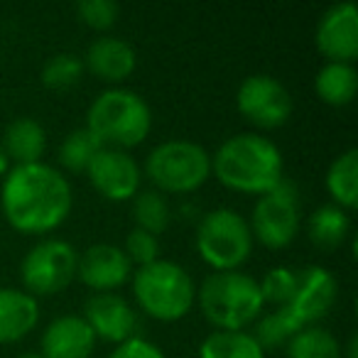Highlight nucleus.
Returning a JSON list of instances; mask_svg holds the SVG:
<instances>
[{
    "mask_svg": "<svg viewBox=\"0 0 358 358\" xmlns=\"http://www.w3.org/2000/svg\"><path fill=\"white\" fill-rule=\"evenodd\" d=\"M108 358H164V353L152 341H145V338L138 336V338H130V341L118 343V348Z\"/></svg>",
    "mask_w": 358,
    "mask_h": 358,
    "instance_id": "obj_32",
    "label": "nucleus"
},
{
    "mask_svg": "<svg viewBox=\"0 0 358 358\" xmlns=\"http://www.w3.org/2000/svg\"><path fill=\"white\" fill-rule=\"evenodd\" d=\"M76 15L94 30H108L115 25L120 15V6L115 0H79L76 3Z\"/></svg>",
    "mask_w": 358,
    "mask_h": 358,
    "instance_id": "obj_30",
    "label": "nucleus"
},
{
    "mask_svg": "<svg viewBox=\"0 0 358 358\" xmlns=\"http://www.w3.org/2000/svg\"><path fill=\"white\" fill-rule=\"evenodd\" d=\"M346 358H356V336L348 338V346H346Z\"/></svg>",
    "mask_w": 358,
    "mask_h": 358,
    "instance_id": "obj_34",
    "label": "nucleus"
},
{
    "mask_svg": "<svg viewBox=\"0 0 358 358\" xmlns=\"http://www.w3.org/2000/svg\"><path fill=\"white\" fill-rule=\"evenodd\" d=\"M81 74H84V59L71 52H62L50 57L42 66V84L50 89H71L79 84Z\"/></svg>",
    "mask_w": 358,
    "mask_h": 358,
    "instance_id": "obj_28",
    "label": "nucleus"
},
{
    "mask_svg": "<svg viewBox=\"0 0 358 358\" xmlns=\"http://www.w3.org/2000/svg\"><path fill=\"white\" fill-rule=\"evenodd\" d=\"M238 110L258 128H280L292 115V96L270 74H253L238 86Z\"/></svg>",
    "mask_w": 358,
    "mask_h": 358,
    "instance_id": "obj_10",
    "label": "nucleus"
},
{
    "mask_svg": "<svg viewBox=\"0 0 358 358\" xmlns=\"http://www.w3.org/2000/svg\"><path fill=\"white\" fill-rule=\"evenodd\" d=\"M201 358H265L263 348L258 346L250 334L245 331H219L201 341L199 346Z\"/></svg>",
    "mask_w": 358,
    "mask_h": 358,
    "instance_id": "obj_23",
    "label": "nucleus"
},
{
    "mask_svg": "<svg viewBox=\"0 0 358 358\" xmlns=\"http://www.w3.org/2000/svg\"><path fill=\"white\" fill-rule=\"evenodd\" d=\"M125 255L130 263H138V268L150 265L155 260H159V241L157 236L148 234V231L133 229L125 238Z\"/></svg>",
    "mask_w": 358,
    "mask_h": 358,
    "instance_id": "obj_31",
    "label": "nucleus"
},
{
    "mask_svg": "<svg viewBox=\"0 0 358 358\" xmlns=\"http://www.w3.org/2000/svg\"><path fill=\"white\" fill-rule=\"evenodd\" d=\"M135 62H138L135 50L120 37H99L86 52V66L91 74L108 84L128 79L135 69Z\"/></svg>",
    "mask_w": 358,
    "mask_h": 358,
    "instance_id": "obj_17",
    "label": "nucleus"
},
{
    "mask_svg": "<svg viewBox=\"0 0 358 358\" xmlns=\"http://www.w3.org/2000/svg\"><path fill=\"white\" fill-rule=\"evenodd\" d=\"M287 358H341L336 336L324 327H304L287 341Z\"/></svg>",
    "mask_w": 358,
    "mask_h": 358,
    "instance_id": "obj_24",
    "label": "nucleus"
},
{
    "mask_svg": "<svg viewBox=\"0 0 358 358\" xmlns=\"http://www.w3.org/2000/svg\"><path fill=\"white\" fill-rule=\"evenodd\" d=\"M103 148L94 135L86 128L71 130L64 138V143L59 145V162L64 164L69 172H86V167L91 164V159L96 157V152Z\"/></svg>",
    "mask_w": 358,
    "mask_h": 358,
    "instance_id": "obj_27",
    "label": "nucleus"
},
{
    "mask_svg": "<svg viewBox=\"0 0 358 358\" xmlns=\"http://www.w3.org/2000/svg\"><path fill=\"white\" fill-rule=\"evenodd\" d=\"M196 250L216 273L236 270L250 258L253 250L248 221L238 211L224 206L209 211L196 226Z\"/></svg>",
    "mask_w": 358,
    "mask_h": 358,
    "instance_id": "obj_7",
    "label": "nucleus"
},
{
    "mask_svg": "<svg viewBox=\"0 0 358 358\" xmlns=\"http://www.w3.org/2000/svg\"><path fill=\"white\" fill-rule=\"evenodd\" d=\"M133 294L148 317L177 322L192 309L196 287L182 265L172 260H155L133 273Z\"/></svg>",
    "mask_w": 358,
    "mask_h": 358,
    "instance_id": "obj_5",
    "label": "nucleus"
},
{
    "mask_svg": "<svg viewBox=\"0 0 358 358\" xmlns=\"http://www.w3.org/2000/svg\"><path fill=\"white\" fill-rule=\"evenodd\" d=\"M76 278L96 292H113L133 278V263L123 248L113 243H96L79 255Z\"/></svg>",
    "mask_w": 358,
    "mask_h": 358,
    "instance_id": "obj_15",
    "label": "nucleus"
},
{
    "mask_svg": "<svg viewBox=\"0 0 358 358\" xmlns=\"http://www.w3.org/2000/svg\"><path fill=\"white\" fill-rule=\"evenodd\" d=\"M338 285L336 278L322 265H307V268L297 270V285H294L292 299L285 304L289 317L299 324V327H314L319 319H324L331 312L334 302H336Z\"/></svg>",
    "mask_w": 358,
    "mask_h": 358,
    "instance_id": "obj_11",
    "label": "nucleus"
},
{
    "mask_svg": "<svg viewBox=\"0 0 358 358\" xmlns=\"http://www.w3.org/2000/svg\"><path fill=\"white\" fill-rule=\"evenodd\" d=\"M40 322V304L25 289L0 287V343L20 341Z\"/></svg>",
    "mask_w": 358,
    "mask_h": 358,
    "instance_id": "obj_18",
    "label": "nucleus"
},
{
    "mask_svg": "<svg viewBox=\"0 0 358 358\" xmlns=\"http://www.w3.org/2000/svg\"><path fill=\"white\" fill-rule=\"evenodd\" d=\"M327 189L334 196L336 206L353 209L358 204V150L348 148L341 152L327 172Z\"/></svg>",
    "mask_w": 358,
    "mask_h": 358,
    "instance_id": "obj_21",
    "label": "nucleus"
},
{
    "mask_svg": "<svg viewBox=\"0 0 358 358\" xmlns=\"http://www.w3.org/2000/svg\"><path fill=\"white\" fill-rule=\"evenodd\" d=\"M299 194L297 187L282 179L270 192L260 194L250 216V234L268 248H285L299 231Z\"/></svg>",
    "mask_w": 358,
    "mask_h": 358,
    "instance_id": "obj_8",
    "label": "nucleus"
},
{
    "mask_svg": "<svg viewBox=\"0 0 358 358\" xmlns=\"http://www.w3.org/2000/svg\"><path fill=\"white\" fill-rule=\"evenodd\" d=\"M145 172L159 194H187L209 179L211 155L192 140H164L148 155Z\"/></svg>",
    "mask_w": 358,
    "mask_h": 358,
    "instance_id": "obj_6",
    "label": "nucleus"
},
{
    "mask_svg": "<svg viewBox=\"0 0 358 358\" xmlns=\"http://www.w3.org/2000/svg\"><path fill=\"white\" fill-rule=\"evenodd\" d=\"M96 336L84 317L62 314L52 319L42 334V358H89L94 353Z\"/></svg>",
    "mask_w": 358,
    "mask_h": 358,
    "instance_id": "obj_16",
    "label": "nucleus"
},
{
    "mask_svg": "<svg viewBox=\"0 0 358 358\" xmlns=\"http://www.w3.org/2000/svg\"><path fill=\"white\" fill-rule=\"evenodd\" d=\"M133 219L135 229L159 236L162 231H167L172 211H169L167 199L157 189H145L133 196Z\"/></svg>",
    "mask_w": 358,
    "mask_h": 358,
    "instance_id": "obj_25",
    "label": "nucleus"
},
{
    "mask_svg": "<svg viewBox=\"0 0 358 358\" xmlns=\"http://www.w3.org/2000/svg\"><path fill=\"white\" fill-rule=\"evenodd\" d=\"M317 50L329 62L351 64L358 55V10L351 0L331 6L317 25Z\"/></svg>",
    "mask_w": 358,
    "mask_h": 358,
    "instance_id": "obj_14",
    "label": "nucleus"
},
{
    "mask_svg": "<svg viewBox=\"0 0 358 358\" xmlns=\"http://www.w3.org/2000/svg\"><path fill=\"white\" fill-rule=\"evenodd\" d=\"M84 319L96 338L123 343L138 338L140 319L138 312L115 292H96L84 307Z\"/></svg>",
    "mask_w": 358,
    "mask_h": 358,
    "instance_id": "obj_13",
    "label": "nucleus"
},
{
    "mask_svg": "<svg viewBox=\"0 0 358 358\" xmlns=\"http://www.w3.org/2000/svg\"><path fill=\"white\" fill-rule=\"evenodd\" d=\"M196 297L204 317L219 331H243L245 324L258 319L265 304L258 280L238 270L211 273L201 282Z\"/></svg>",
    "mask_w": 358,
    "mask_h": 358,
    "instance_id": "obj_4",
    "label": "nucleus"
},
{
    "mask_svg": "<svg viewBox=\"0 0 358 358\" xmlns=\"http://www.w3.org/2000/svg\"><path fill=\"white\" fill-rule=\"evenodd\" d=\"M86 174L96 192L110 201L133 199L140 192V179H143L140 164L135 162L133 155L115 148H101L86 167Z\"/></svg>",
    "mask_w": 358,
    "mask_h": 358,
    "instance_id": "obj_12",
    "label": "nucleus"
},
{
    "mask_svg": "<svg viewBox=\"0 0 358 358\" xmlns=\"http://www.w3.org/2000/svg\"><path fill=\"white\" fill-rule=\"evenodd\" d=\"M79 253L71 243L62 238H45L27 250L20 265V278L27 292L57 294L76 278Z\"/></svg>",
    "mask_w": 358,
    "mask_h": 358,
    "instance_id": "obj_9",
    "label": "nucleus"
},
{
    "mask_svg": "<svg viewBox=\"0 0 358 358\" xmlns=\"http://www.w3.org/2000/svg\"><path fill=\"white\" fill-rule=\"evenodd\" d=\"M3 211L20 234H50L71 211V187L52 164H15L3 182Z\"/></svg>",
    "mask_w": 358,
    "mask_h": 358,
    "instance_id": "obj_1",
    "label": "nucleus"
},
{
    "mask_svg": "<svg viewBox=\"0 0 358 358\" xmlns=\"http://www.w3.org/2000/svg\"><path fill=\"white\" fill-rule=\"evenodd\" d=\"M260 285V292H263L265 302H273L278 307H285V304L292 299L294 285H297V270L294 268H273L265 273L263 282Z\"/></svg>",
    "mask_w": 358,
    "mask_h": 358,
    "instance_id": "obj_29",
    "label": "nucleus"
},
{
    "mask_svg": "<svg viewBox=\"0 0 358 358\" xmlns=\"http://www.w3.org/2000/svg\"><path fill=\"white\" fill-rule=\"evenodd\" d=\"M358 89V74L353 64H343V62H327L322 69L317 71L314 79V91L317 96L329 106H348L356 96Z\"/></svg>",
    "mask_w": 358,
    "mask_h": 358,
    "instance_id": "obj_20",
    "label": "nucleus"
},
{
    "mask_svg": "<svg viewBox=\"0 0 358 358\" xmlns=\"http://www.w3.org/2000/svg\"><path fill=\"white\" fill-rule=\"evenodd\" d=\"M0 145L6 150L8 159H15L17 164H32L40 162L42 152H45L47 133L40 120L25 115V118H15L8 125Z\"/></svg>",
    "mask_w": 358,
    "mask_h": 358,
    "instance_id": "obj_19",
    "label": "nucleus"
},
{
    "mask_svg": "<svg viewBox=\"0 0 358 358\" xmlns=\"http://www.w3.org/2000/svg\"><path fill=\"white\" fill-rule=\"evenodd\" d=\"M3 174H8V155L6 150H3V145H0V177Z\"/></svg>",
    "mask_w": 358,
    "mask_h": 358,
    "instance_id": "obj_33",
    "label": "nucleus"
},
{
    "mask_svg": "<svg viewBox=\"0 0 358 358\" xmlns=\"http://www.w3.org/2000/svg\"><path fill=\"white\" fill-rule=\"evenodd\" d=\"M348 229H351V221H348V214L336 204H324L309 216L307 224V234L309 241L319 248H336V245L343 243V238L348 236Z\"/></svg>",
    "mask_w": 358,
    "mask_h": 358,
    "instance_id": "obj_22",
    "label": "nucleus"
},
{
    "mask_svg": "<svg viewBox=\"0 0 358 358\" xmlns=\"http://www.w3.org/2000/svg\"><path fill=\"white\" fill-rule=\"evenodd\" d=\"M152 128L148 101L130 89H108L94 99L86 115V130L103 148L128 150L140 145Z\"/></svg>",
    "mask_w": 358,
    "mask_h": 358,
    "instance_id": "obj_3",
    "label": "nucleus"
},
{
    "mask_svg": "<svg viewBox=\"0 0 358 358\" xmlns=\"http://www.w3.org/2000/svg\"><path fill=\"white\" fill-rule=\"evenodd\" d=\"M299 329L302 327L289 317L287 309L278 307L275 312L265 314V317L255 324L250 336H253L255 341H258V346L265 351V348H278V346H282V343H287Z\"/></svg>",
    "mask_w": 358,
    "mask_h": 358,
    "instance_id": "obj_26",
    "label": "nucleus"
},
{
    "mask_svg": "<svg viewBox=\"0 0 358 358\" xmlns=\"http://www.w3.org/2000/svg\"><path fill=\"white\" fill-rule=\"evenodd\" d=\"M17 358H42L40 353H32V351H27V353H20Z\"/></svg>",
    "mask_w": 358,
    "mask_h": 358,
    "instance_id": "obj_35",
    "label": "nucleus"
},
{
    "mask_svg": "<svg viewBox=\"0 0 358 358\" xmlns=\"http://www.w3.org/2000/svg\"><path fill=\"white\" fill-rule=\"evenodd\" d=\"M282 152L258 133H238L221 143L211 157V172L221 185L243 194H265L282 182Z\"/></svg>",
    "mask_w": 358,
    "mask_h": 358,
    "instance_id": "obj_2",
    "label": "nucleus"
}]
</instances>
